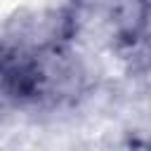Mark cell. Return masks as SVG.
<instances>
[{"instance_id":"obj_1","label":"cell","mask_w":151,"mask_h":151,"mask_svg":"<svg viewBox=\"0 0 151 151\" xmlns=\"http://www.w3.org/2000/svg\"><path fill=\"white\" fill-rule=\"evenodd\" d=\"M109 24L123 59L137 66L151 64V0H111Z\"/></svg>"}]
</instances>
